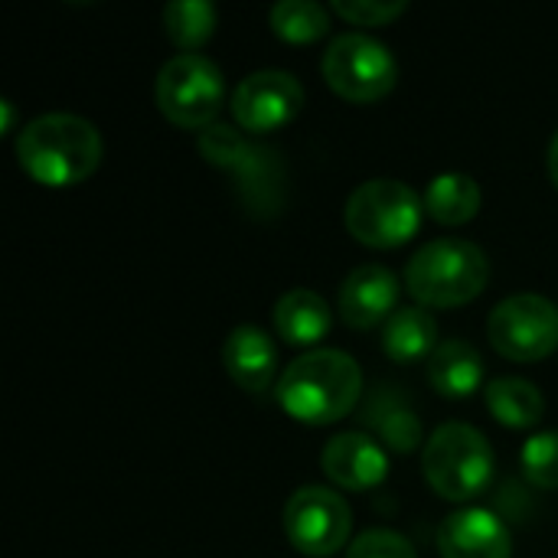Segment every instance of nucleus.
<instances>
[{
    "instance_id": "nucleus-1",
    "label": "nucleus",
    "mask_w": 558,
    "mask_h": 558,
    "mask_svg": "<svg viewBox=\"0 0 558 558\" xmlns=\"http://www.w3.org/2000/svg\"><path fill=\"white\" fill-rule=\"evenodd\" d=\"M363 396V369L343 350H311L278 376V402L301 425H333Z\"/></svg>"
},
{
    "instance_id": "nucleus-2",
    "label": "nucleus",
    "mask_w": 558,
    "mask_h": 558,
    "mask_svg": "<svg viewBox=\"0 0 558 558\" xmlns=\"http://www.w3.org/2000/svg\"><path fill=\"white\" fill-rule=\"evenodd\" d=\"M105 144L92 121L65 111L39 114L16 134L20 167L43 186H75L101 163Z\"/></svg>"
},
{
    "instance_id": "nucleus-3",
    "label": "nucleus",
    "mask_w": 558,
    "mask_h": 558,
    "mask_svg": "<svg viewBox=\"0 0 558 558\" xmlns=\"http://www.w3.org/2000/svg\"><path fill=\"white\" fill-rule=\"evenodd\" d=\"M490 281V258L468 239H435L405 265V288L418 304L461 307L481 298Z\"/></svg>"
},
{
    "instance_id": "nucleus-4",
    "label": "nucleus",
    "mask_w": 558,
    "mask_h": 558,
    "mask_svg": "<svg viewBox=\"0 0 558 558\" xmlns=\"http://www.w3.org/2000/svg\"><path fill=\"white\" fill-rule=\"evenodd\" d=\"M422 468L438 497L451 504H468L490 487L494 451L474 425L448 422L428 438L422 451Z\"/></svg>"
},
{
    "instance_id": "nucleus-5",
    "label": "nucleus",
    "mask_w": 558,
    "mask_h": 558,
    "mask_svg": "<svg viewBox=\"0 0 558 558\" xmlns=\"http://www.w3.org/2000/svg\"><path fill=\"white\" fill-rule=\"evenodd\" d=\"M425 199L402 180H366L347 199V229L369 248H399L422 226Z\"/></svg>"
},
{
    "instance_id": "nucleus-6",
    "label": "nucleus",
    "mask_w": 558,
    "mask_h": 558,
    "mask_svg": "<svg viewBox=\"0 0 558 558\" xmlns=\"http://www.w3.org/2000/svg\"><path fill=\"white\" fill-rule=\"evenodd\" d=\"M157 108L177 128H209L226 101V78L203 52H180L163 62L154 82Z\"/></svg>"
},
{
    "instance_id": "nucleus-7",
    "label": "nucleus",
    "mask_w": 558,
    "mask_h": 558,
    "mask_svg": "<svg viewBox=\"0 0 558 558\" xmlns=\"http://www.w3.org/2000/svg\"><path fill=\"white\" fill-rule=\"evenodd\" d=\"M324 78L340 98L366 105L396 88L399 62L386 43L366 33H340L324 52Z\"/></svg>"
},
{
    "instance_id": "nucleus-8",
    "label": "nucleus",
    "mask_w": 558,
    "mask_h": 558,
    "mask_svg": "<svg viewBox=\"0 0 558 558\" xmlns=\"http://www.w3.org/2000/svg\"><path fill=\"white\" fill-rule=\"evenodd\" d=\"M487 337L507 360H546L558 350V307L543 294H513L494 307Z\"/></svg>"
},
{
    "instance_id": "nucleus-9",
    "label": "nucleus",
    "mask_w": 558,
    "mask_h": 558,
    "mask_svg": "<svg viewBox=\"0 0 558 558\" xmlns=\"http://www.w3.org/2000/svg\"><path fill=\"white\" fill-rule=\"evenodd\" d=\"M353 530L350 504L327 487H301L284 507L288 543L307 558L337 556Z\"/></svg>"
},
{
    "instance_id": "nucleus-10",
    "label": "nucleus",
    "mask_w": 558,
    "mask_h": 558,
    "mask_svg": "<svg viewBox=\"0 0 558 558\" xmlns=\"http://www.w3.org/2000/svg\"><path fill=\"white\" fill-rule=\"evenodd\" d=\"M304 108L301 82L284 69H258L235 85L232 114L248 134H271L291 124Z\"/></svg>"
},
{
    "instance_id": "nucleus-11",
    "label": "nucleus",
    "mask_w": 558,
    "mask_h": 558,
    "mask_svg": "<svg viewBox=\"0 0 558 558\" xmlns=\"http://www.w3.org/2000/svg\"><path fill=\"white\" fill-rule=\"evenodd\" d=\"M438 549L445 558H510L513 536L497 513L484 507H464L441 523Z\"/></svg>"
},
{
    "instance_id": "nucleus-12",
    "label": "nucleus",
    "mask_w": 558,
    "mask_h": 558,
    "mask_svg": "<svg viewBox=\"0 0 558 558\" xmlns=\"http://www.w3.org/2000/svg\"><path fill=\"white\" fill-rule=\"evenodd\" d=\"M324 474L343 490H369L379 487L389 474L386 448L366 432H343L324 448Z\"/></svg>"
},
{
    "instance_id": "nucleus-13",
    "label": "nucleus",
    "mask_w": 558,
    "mask_h": 558,
    "mask_svg": "<svg viewBox=\"0 0 558 558\" xmlns=\"http://www.w3.org/2000/svg\"><path fill=\"white\" fill-rule=\"evenodd\" d=\"M399 301V278L386 265H360L340 288V317L353 330L383 324Z\"/></svg>"
},
{
    "instance_id": "nucleus-14",
    "label": "nucleus",
    "mask_w": 558,
    "mask_h": 558,
    "mask_svg": "<svg viewBox=\"0 0 558 558\" xmlns=\"http://www.w3.org/2000/svg\"><path fill=\"white\" fill-rule=\"evenodd\" d=\"M222 363L239 389L262 396L278 376V347L262 327L242 324L229 333L222 347Z\"/></svg>"
},
{
    "instance_id": "nucleus-15",
    "label": "nucleus",
    "mask_w": 558,
    "mask_h": 558,
    "mask_svg": "<svg viewBox=\"0 0 558 558\" xmlns=\"http://www.w3.org/2000/svg\"><path fill=\"white\" fill-rule=\"evenodd\" d=\"M333 314L327 301L307 288H294L278 298L275 304V327L278 337L291 347H314L330 333Z\"/></svg>"
},
{
    "instance_id": "nucleus-16",
    "label": "nucleus",
    "mask_w": 558,
    "mask_h": 558,
    "mask_svg": "<svg viewBox=\"0 0 558 558\" xmlns=\"http://www.w3.org/2000/svg\"><path fill=\"white\" fill-rule=\"evenodd\" d=\"M484 379V360L481 353L464 340H445L428 356V383L445 399H468L481 389Z\"/></svg>"
},
{
    "instance_id": "nucleus-17",
    "label": "nucleus",
    "mask_w": 558,
    "mask_h": 558,
    "mask_svg": "<svg viewBox=\"0 0 558 558\" xmlns=\"http://www.w3.org/2000/svg\"><path fill=\"white\" fill-rule=\"evenodd\" d=\"M383 350L396 363H415L438 350V324L425 307H402L386 320Z\"/></svg>"
},
{
    "instance_id": "nucleus-18",
    "label": "nucleus",
    "mask_w": 558,
    "mask_h": 558,
    "mask_svg": "<svg viewBox=\"0 0 558 558\" xmlns=\"http://www.w3.org/2000/svg\"><path fill=\"white\" fill-rule=\"evenodd\" d=\"M487 409L507 428H533L546 415V399L530 379L504 376L487 386Z\"/></svg>"
},
{
    "instance_id": "nucleus-19",
    "label": "nucleus",
    "mask_w": 558,
    "mask_h": 558,
    "mask_svg": "<svg viewBox=\"0 0 558 558\" xmlns=\"http://www.w3.org/2000/svg\"><path fill=\"white\" fill-rule=\"evenodd\" d=\"M425 209L445 226H464L481 213V186L468 173H441L425 190Z\"/></svg>"
},
{
    "instance_id": "nucleus-20",
    "label": "nucleus",
    "mask_w": 558,
    "mask_h": 558,
    "mask_svg": "<svg viewBox=\"0 0 558 558\" xmlns=\"http://www.w3.org/2000/svg\"><path fill=\"white\" fill-rule=\"evenodd\" d=\"M163 29L177 49L196 52L216 29V7L209 0H173L163 7Z\"/></svg>"
},
{
    "instance_id": "nucleus-21",
    "label": "nucleus",
    "mask_w": 558,
    "mask_h": 558,
    "mask_svg": "<svg viewBox=\"0 0 558 558\" xmlns=\"http://www.w3.org/2000/svg\"><path fill=\"white\" fill-rule=\"evenodd\" d=\"M369 425L379 432L383 445H389L392 451H402V454L415 451V445L422 441V422L415 418V412L405 402L389 399V396L373 399Z\"/></svg>"
},
{
    "instance_id": "nucleus-22",
    "label": "nucleus",
    "mask_w": 558,
    "mask_h": 558,
    "mask_svg": "<svg viewBox=\"0 0 558 558\" xmlns=\"http://www.w3.org/2000/svg\"><path fill=\"white\" fill-rule=\"evenodd\" d=\"M271 29L288 43H314L330 29V13L314 0H281L271 7Z\"/></svg>"
},
{
    "instance_id": "nucleus-23",
    "label": "nucleus",
    "mask_w": 558,
    "mask_h": 558,
    "mask_svg": "<svg viewBox=\"0 0 558 558\" xmlns=\"http://www.w3.org/2000/svg\"><path fill=\"white\" fill-rule=\"evenodd\" d=\"M520 464H523V474L530 484H536L543 490H558V432L533 435L523 445Z\"/></svg>"
},
{
    "instance_id": "nucleus-24",
    "label": "nucleus",
    "mask_w": 558,
    "mask_h": 558,
    "mask_svg": "<svg viewBox=\"0 0 558 558\" xmlns=\"http://www.w3.org/2000/svg\"><path fill=\"white\" fill-rule=\"evenodd\" d=\"M409 10L405 0H333V13L353 26H383Z\"/></svg>"
},
{
    "instance_id": "nucleus-25",
    "label": "nucleus",
    "mask_w": 558,
    "mask_h": 558,
    "mask_svg": "<svg viewBox=\"0 0 558 558\" xmlns=\"http://www.w3.org/2000/svg\"><path fill=\"white\" fill-rule=\"evenodd\" d=\"M347 558H418L415 546L396 530H366L353 539Z\"/></svg>"
},
{
    "instance_id": "nucleus-26",
    "label": "nucleus",
    "mask_w": 558,
    "mask_h": 558,
    "mask_svg": "<svg viewBox=\"0 0 558 558\" xmlns=\"http://www.w3.org/2000/svg\"><path fill=\"white\" fill-rule=\"evenodd\" d=\"M546 167H549V177H553V183L558 186V131H556V137H553V144H549V157H546Z\"/></svg>"
}]
</instances>
